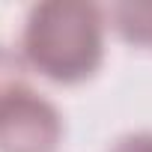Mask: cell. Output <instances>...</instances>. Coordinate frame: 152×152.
<instances>
[{"instance_id": "obj_1", "label": "cell", "mask_w": 152, "mask_h": 152, "mask_svg": "<svg viewBox=\"0 0 152 152\" xmlns=\"http://www.w3.org/2000/svg\"><path fill=\"white\" fill-rule=\"evenodd\" d=\"M24 63L54 84H81L104 60V15L84 0H48L27 12Z\"/></svg>"}, {"instance_id": "obj_2", "label": "cell", "mask_w": 152, "mask_h": 152, "mask_svg": "<svg viewBox=\"0 0 152 152\" xmlns=\"http://www.w3.org/2000/svg\"><path fill=\"white\" fill-rule=\"evenodd\" d=\"M60 140L63 116L33 87L0 110V152H57Z\"/></svg>"}, {"instance_id": "obj_3", "label": "cell", "mask_w": 152, "mask_h": 152, "mask_svg": "<svg viewBox=\"0 0 152 152\" xmlns=\"http://www.w3.org/2000/svg\"><path fill=\"white\" fill-rule=\"evenodd\" d=\"M110 21L125 42L152 48V3H116Z\"/></svg>"}, {"instance_id": "obj_4", "label": "cell", "mask_w": 152, "mask_h": 152, "mask_svg": "<svg viewBox=\"0 0 152 152\" xmlns=\"http://www.w3.org/2000/svg\"><path fill=\"white\" fill-rule=\"evenodd\" d=\"M27 63L12 48L0 45V110L27 90Z\"/></svg>"}, {"instance_id": "obj_5", "label": "cell", "mask_w": 152, "mask_h": 152, "mask_svg": "<svg viewBox=\"0 0 152 152\" xmlns=\"http://www.w3.org/2000/svg\"><path fill=\"white\" fill-rule=\"evenodd\" d=\"M107 152H152V131H134L119 137Z\"/></svg>"}]
</instances>
